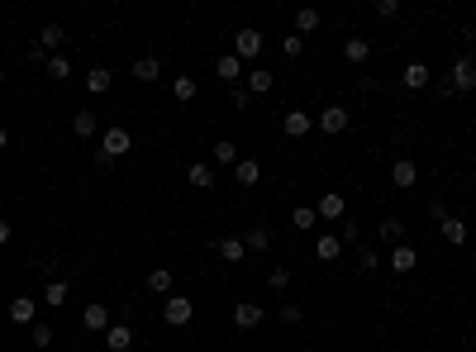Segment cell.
I'll return each instance as SVG.
<instances>
[{"label": "cell", "instance_id": "cell-1", "mask_svg": "<svg viewBox=\"0 0 476 352\" xmlns=\"http://www.w3.org/2000/svg\"><path fill=\"white\" fill-rule=\"evenodd\" d=\"M129 148H134V133H129V128H105V133H100V153H95V158L100 162H114V158H124Z\"/></svg>", "mask_w": 476, "mask_h": 352}, {"label": "cell", "instance_id": "cell-2", "mask_svg": "<svg viewBox=\"0 0 476 352\" xmlns=\"http://www.w3.org/2000/svg\"><path fill=\"white\" fill-rule=\"evenodd\" d=\"M190 314H195V304H190L186 295H167V300H162V319L172 324V329H181V324H190Z\"/></svg>", "mask_w": 476, "mask_h": 352}, {"label": "cell", "instance_id": "cell-3", "mask_svg": "<svg viewBox=\"0 0 476 352\" xmlns=\"http://www.w3.org/2000/svg\"><path fill=\"white\" fill-rule=\"evenodd\" d=\"M448 86L453 91H476V57H458L453 72H448Z\"/></svg>", "mask_w": 476, "mask_h": 352}, {"label": "cell", "instance_id": "cell-4", "mask_svg": "<svg viewBox=\"0 0 476 352\" xmlns=\"http://www.w3.org/2000/svg\"><path fill=\"white\" fill-rule=\"evenodd\" d=\"M257 53H262V33L248 24V29H238V38H234V57L238 62H253Z\"/></svg>", "mask_w": 476, "mask_h": 352}, {"label": "cell", "instance_id": "cell-5", "mask_svg": "<svg viewBox=\"0 0 476 352\" xmlns=\"http://www.w3.org/2000/svg\"><path fill=\"white\" fill-rule=\"evenodd\" d=\"M414 267H419V253H414L410 243H396V248H391V272H396V276H410Z\"/></svg>", "mask_w": 476, "mask_h": 352}, {"label": "cell", "instance_id": "cell-6", "mask_svg": "<svg viewBox=\"0 0 476 352\" xmlns=\"http://www.w3.org/2000/svg\"><path fill=\"white\" fill-rule=\"evenodd\" d=\"M215 77H220L224 86H243V77H248V72H243V62H238L234 53H224L220 62H215Z\"/></svg>", "mask_w": 476, "mask_h": 352}, {"label": "cell", "instance_id": "cell-7", "mask_svg": "<svg viewBox=\"0 0 476 352\" xmlns=\"http://www.w3.org/2000/svg\"><path fill=\"white\" fill-rule=\"evenodd\" d=\"M262 319H267V309H262V304H253V300L234 304V324H238V329H257Z\"/></svg>", "mask_w": 476, "mask_h": 352}, {"label": "cell", "instance_id": "cell-8", "mask_svg": "<svg viewBox=\"0 0 476 352\" xmlns=\"http://www.w3.org/2000/svg\"><path fill=\"white\" fill-rule=\"evenodd\" d=\"M281 128L291 133V138H305V133L315 128V114H310V110H291V114L281 119Z\"/></svg>", "mask_w": 476, "mask_h": 352}, {"label": "cell", "instance_id": "cell-9", "mask_svg": "<svg viewBox=\"0 0 476 352\" xmlns=\"http://www.w3.org/2000/svg\"><path fill=\"white\" fill-rule=\"evenodd\" d=\"M105 348L110 352H129L134 348V329H129V324H110V329H105Z\"/></svg>", "mask_w": 476, "mask_h": 352}, {"label": "cell", "instance_id": "cell-10", "mask_svg": "<svg viewBox=\"0 0 476 352\" xmlns=\"http://www.w3.org/2000/svg\"><path fill=\"white\" fill-rule=\"evenodd\" d=\"M319 128H324V133H343V128H348V110H343V105L319 110Z\"/></svg>", "mask_w": 476, "mask_h": 352}, {"label": "cell", "instance_id": "cell-11", "mask_svg": "<svg viewBox=\"0 0 476 352\" xmlns=\"http://www.w3.org/2000/svg\"><path fill=\"white\" fill-rule=\"evenodd\" d=\"M81 324H86V334H105V329H110V309H105V304H86Z\"/></svg>", "mask_w": 476, "mask_h": 352}, {"label": "cell", "instance_id": "cell-12", "mask_svg": "<svg viewBox=\"0 0 476 352\" xmlns=\"http://www.w3.org/2000/svg\"><path fill=\"white\" fill-rule=\"evenodd\" d=\"M391 181L405 191V186H414V181H419V167H414L410 158H396V162H391Z\"/></svg>", "mask_w": 476, "mask_h": 352}, {"label": "cell", "instance_id": "cell-13", "mask_svg": "<svg viewBox=\"0 0 476 352\" xmlns=\"http://www.w3.org/2000/svg\"><path fill=\"white\" fill-rule=\"evenodd\" d=\"M338 253H343V238H338V233H319L315 238V257L319 262H338Z\"/></svg>", "mask_w": 476, "mask_h": 352}, {"label": "cell", "instance_id": "cell-14", "mask_svg": "<svg viewBox=\"0 0 476 352\" xmlns=\"http://www.w3.org/2000/svg\"><path fill=\"white\" fill-rule=\"evenodd\" d=\"M186 181L195 186V191H215V167H210V162H190Z\"/></svg>", "mask_w": 476, "mask_h": 352}, {"label": "cell", "instance_id": "cell-15", "mask_svg": "<svg viewBox=\"0 0 476 352\" xmlns=\"http://www.w3.org/2000/svg\"><path fill=\"white\" fill-rule=\"evenodd\" d=\"M72 133H77V138H95V133H100L95 110H77V114H72Z\"/></svg>", "mask_w": 476, "mask_h": 352}, {"label": "cell", "instance_id": "cell-16", "mask_svg": "<svg viewBox=\"0 0 476 352\" xmlns=\"http://www.w3.org/2000/svg\"><path fill=\"white\" fill-rule=\"evenodd\" d=\"M234 181L238 186H257V181H262V167H257L253 158H238L234 162Z\"/></svg>", "mask_w": 476, "mask_h": 352}, {"label": "cell", "instance_id": "cell-17", "mask_svg": "<svg viewBox=\"0 0 476 352\" xmlns=\"http://www.w3.org/2000/svg\"><path fill=\"white\" fill-rule=\"evenodd\" d=\"M134 81H143V86L162 81V62L158 57H139V62H134Z\"/></svg>", "mask_w": 476, "mask_h": 352}, {"label": "cell", "instance_id": "cell-18", "mask_svg": "<svg viewBox=\"0 0 476 352\" xmlns=\"http://www.w3.org/2000/svg\"><path fill=\"white\" fill-rule=\"evenodd\" d=\"M110 81H114L110 67H91V72H86V91H91V96H105V91H110Z\"/></svg>", "mask_w": 476, "mask_h": 352}, {"label": "cell", "instance_id": "cell-19", "mask_svg": "<svg viewBox=\"0 0 476 352\" xmlns=\"http://www.w3.org/2000/svg\"><path fill=\"white\" fill-rule=\"evenodd\" d=\"M343 209H348V205H343V195L329 191V195H319V209H315V214H319V219H343Z\"/></svg>", "mask_w": 476, "mask_h": 352}, {"label": "cell", "instance_id": "cell-20", "mask_svg": "<svg viewBox=\"0 0 476 352\" xmlns=\"http://www.w3.org/2000/svg\"><path fill=\"white\" fill-rule=\"evenodd\" d=\"M172 286H176L172 267H153V272H148V290H158V295H172Z\"/></svg>", "mask_w": 476, "mask_h": 352}, {"label": "cell", "instance_id": "cell-21", "mask_svg": "<svg viewBox=\"0 0 476 352\" xmlns=\"http://www.w3.org/2000/svg\"><path fill=\"white\" fill-rule=\"evenodd\" d=\"M400 81H405L410 91H424V86H428V67L424 62H410L405 72H400Z\"/></svg>", "mask_w": 476, "mask_h": 352}, {"label": "cell", "instance_id": "cell-22", "mask_svg": "<svg viewBox=\"0 0 476 352\" xmlns=\"http://www.w3.org/2000/svg\"><path fill=\"white\" fill-rule=\"evenodd\" d=\"M33 309H38V300L19 295V300H10V319H15V324H33Z\"/></svg>", "mask_w": 476, "mask_h": 352}, {"label": "cell", "instance_id": "cell-23", "mask_svg": "<svg viewBox=\"0 0 476 352\" xmlns=\"http://www.w3.org/2000/svg\"><path fill=\"white\" fill-rule=\"evenodd\" d=\"M63 43H67L63 24H43V33H38V48H43V53H53V48H63Z\"/></svg>", "mask_w": 476, "mask_h": 352}, {"label": "cell", "instance_id": "cell-24", "mask_svg": "<svg viewBox=\"0 0 476 352\" xmlns=\"http://www.w3.org/2000/svg\"><path fill=\"white\" fill-rule=\"evenodd\" d=\"M271 81H276V77H271L267 67H253V72H248V91H253V96H267Z\"/></svg>", "mask_w": 476, "mask_h": 352}, {"label": "cell", "instance_id": "cell-25", "mask_svg": "<svg viewBox=\"0 0 476 352\" xmlns=\"http://www.w3.org/2000/svg\"><path fill=\"white\" fill-rule=\"evenodd\" d=\"M377 238H381V243H391V248H396V243L405 238V224H400V219H381V224H377Z\"/></svg>", "mask_w": 476, "mask_h": 352}, {"label": "cell", "instance_id": "cell-26", "mask_svg": "<svg viewBox=\"0 0 476 352\" xmlns=\"http://www.w3.org/2000/svg\"><path fill=\"white\" fill-rule=\"evenodd\" d=\"M319 29V10L315 5H301V10H296V33H315Z\"/></svg>", "mask_w": 476, "mask_h": 352}, {"label": "cell", "instance_id": "cell-27", "mask_svg": "<svg viewBox=\"0 0 476 352\" xmlns=\"http://www.w3.org/2000/svg\"><path fill=\"white\" fill-rule=\"evenodd\" d=\"M438 229H443V238L453 243V248H462V243H467V224H462V219H453V214H448Z\"/></svg>", "mask_w": 476, "mask_h": 352}, {"label": "cell", "instance_id": "cell-28", "mask_svg": "<svg viewBox=\"0 0 476 352\" xmlns=\"http://www.w3.org/2000/svg\"><path fill=\"white\" fill-rule=\"evenodd\" d=\"M343 57H348V62H367V57H372V43H367V38H348V43H343Z\"/></svg>", "mask_w": 476, "mask_h": 352}, {"label": "cell", "instance_id": "cell-29", "mask_svg": "<svg viewBox=\"0 0 476 352\" xmlns=\"http://www.w3.org/2000/svg\"><path fill=\"white\" fill-rule=\"evenodd\" d=\"M210 158H215V162H224V167H234V162H238V143H229V138H220V143L210 148Z\"/></svg>", "mask_w": 476, "mask_h": 352}, {"label": "cell", "instance_id": "cell-30", "mask_svg": "<svg viewBox=\"0 0 476 352\" xmlns=\"http://www.w3.org/2000/svg\"><path fill=\"white\" fill-rule=\"evenodd\" d=\"M243 253H248V243L243 238H220V257L224 262H243Z\"/></svg>", "mask_w": 476, "mask_h": 352}, {"label": "cell", "instance_id": "cell-31", "mask_svg": "<svg viewBox=\"0 0 476 352\" xmlns=\"http://www.w3.org/2000/svg\"><path fill=\"white\" fill-rule=\"evenodd\" d=\"M67 295H72L67 281H48V286H43V304H67Z\"/></svg>", "mask_w": 476, "mask_h": 352}, {"label": "cell", "instance_id": "cell-32", "mask_svg": "<svg viewBox=\"0 0 476 352\" xmlns=\"http://www.w3.org/2000/svg\"><path fill=\"white\" fill-rule=\"evenodd\" d=\"M195 91H200V86H195V77H176L172 81V96L176 100H195Z\"/></svg>", "mask_w": 476, "mask_h": 352}, {"label": "cell", "instance_id": "cell-33", "mask_svg": "<svg viewBox=\"0 0 476 352\" xmlns=\"http://www.w3.org/2000/svg\"><path fill=\"white\" fill-rule=\"evenodd\" d=\"M229 105H234V110H248V105H253V91H248V86H229Z\"/></svg>", "mask_w": 476, "mask_h": 352}, {"label": "cell", "instance_id": "cell-34", "mask_svg": "<svg viewBox=\"0 0 476 352\" xmlns=\"http://www.w3.org/2000/svg\"><path fill=\"white\" fill-rule=\"evenodd\" d=\"M48 77L67 81V77H72V62H67V57H48Z\"/></svg>", "mask_w": 476, "mask_h": 352}, {"label": "cell", "instance_id": "cell-35", "mask_svg": "<svg viewBox=\"0 0 476 352\" xmlns=\"http://www.w3.org/2000/svg\"><path fill=\"white\" fill-rule=\"evenodd\" d=\"M243 243H248V253H262V248L271 243V233H267V229H248V238H243Z\"/></svg>", "mask_w": 476, "mask_h": 352}, {"label": "cell", "instance_id": "cell-36", "mask_svg": "<svg viewBox=\"0 0 476 352\" xmlns=\"http://www.w3.org/2000/svg\"><path fill=\"white\" fill-rule=\"evenodd\" d=\"M29 343H33V348H53V329H48V324H33Z\"/></svg>", "mask_w": 476, "mask_h": 352}, {"label": "cell", "instance_id": "cell-37", "mask_svg": "<svg viewBox=\"0 0 476 352\" xmlns=\"http://www.w3.org/2000/svg\"><path fill=\"white\" fill-rule=\"evenodd\" d=\"M315 219H319V214H315L310 205H301L296 214H291V224H296V229H315Z\"/></svg>", "mask_w": 476, "mask_h": 352}, {"label": "cell", "instance_id": "cell-38", "mask_svg": "<svg viewBox=\"0 0 476 352\" xmlns=\"http://www.w3.org/2000/svg\"><path fill=\"white\" fill-rule=\"evenodd\" d=\"M281 53H286V57H301V53H305V38H301V33L281 38Z\"/></svg>", "mask_w": 476, "mask_h": 352}, {"label": "cell", "instance_id": "cell-39", "mask_svg": "<svg viewBox=\"0 0 476 352\" xmlns=\"http://www.w3.org/2000/svg\"><path fill=\"white\" fill-rule=\"evenodd\" d=\"M381 267V257L372 253V248H362V257H357V272H377Z\"/></svg>", "mask_w": 476, "mask_h": 352}, {"label": "cell", "instance_id": "cell-40", "mask_svg": "<svg viewBox=\"0 0 476 352\" xmlns=\"http://www.w3.org/2000/svg\"><path fill=\"white\" fill-rule=\"evenodd\" d=\"M400 15V0H377V19H396Z\"/></svg>", "mask_w": 476, "mask_h": 352}, {"label": "cell", "instance_id": "cell-41", "mask_svg": "<svg viewBox=\"0 0 476 352\" xmlns=\"http://www.w3.org/2000/svg\"><path fill=\"white\" fill-rule=\"evenodd\" d=\"M267 281H271V290H286V286H291V272H286V267H271Z\"/></svg>", "mask_w": 476, "mask_h": 352}, {"label": "cell", "instance_id": "cell-42", "mask_svg": "<svg viewBox=\"0 0 476 352\" xmlns=\"http://www.w3.org/2000/svg\"><path fill=\"white\" fill-rule=\"evenodd\" d=\"M428 219H433V224H443V219H448V209H443V200H428Z\"/></svg>", "mask_w": 476, "mask_h": 352}, {"label": "cell", "instance_id": "cell-43", "mask_svg": "<svg viewBox=\"0 0 476 352\" xmlns=\"http://www.w3.org/2000/svg\"><path fill=\"white\" fill-rule=\"evenodd\" d=\"M0 243H10V224L5 219H0Z\"/></svg>", "mask_w": 476, "mask_h": 352}, {"label": "cell", "instance_id": "cell-44", "mask_svg": "<svg viewBox=\"0 0 476 352\" xmlns=\"http://www.w3.org/2000/svg\"><path fill=\"white\" fill-rule=\"evenodd\" d=\"M5 143H10V133H5V128H0V148H5Z\"/></svg>", "mask_w": 476, "mask_h": 352}, {"label": "cell", "instance_id": "cell-45", "mask_svg": "<svg viewBox=\"0 0 476 352\" xmlns=\"http://www.w3.org/2000/svg\"><path fill=\"white\" fill-rule=\"evenodd\" d=\"M0 81H5V72H0Z\"/></svg>", "mask_w": 476, "mask_h": 352}]
</instances>
